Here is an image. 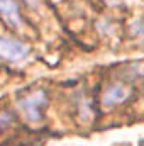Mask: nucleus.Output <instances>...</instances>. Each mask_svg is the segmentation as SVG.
I'll use <instances>...</instances> for the list:
<instances>
[{
	"label": "nucleus",
	"mask_w": 144,
	"mask_h": 146,
	"mask_svg": "<svg viewBox=\"0 0 144 146\" xmlns=\"http://www.w3.org/2000/svg\"><path fill=\"white\" fill-rule=\"evenodd\" d=\"M9 124H10V115H7L5 112H2L0 114V129H5Z\"/></svg>",
	"instance_id": "423d86ee"
},
{
	"label": "nucleus",
	"mask_w": 144,
	"mask_h": 146,
	"mask_svg": "<svg viewBox=\"0 0 144 146\" xmlns=\"http://www.w3.org/2000/svg\"><path fill=\"white\" fill-rule=\"evenodd\" d=\"M0 19L10 29H15V31H20L26 26L24 17L20 15V10H19V3L15 0H0Z\"/></svg>",
	"instance_id": "20e7f679"
},
{
	"label": "nucleus",
	"mask_w": 144,
	"mask_h": 146,
	"mask_svg": "<svg viewBox=\"0 0 144 146\" xmlns=\"http://www.w3.org/2000/svg\"><path fill=\"white\" fill-rule=\"evenodd\" d=\"M132 85L129 82H122V80H117V82H112L108 83L102 94V104L104 107H117V106H122L126 104L131 97H132Z\"/></svg>",
	"instance_id": "f257e3e1"
},
{
	"label": "nucleus",
	"mask_w": 144,
	"mask_h": 146,
	"mask_svg": "<svg viewBox=\"0 0 144 146\" xmlns=\"http://www.w3.org/2000/svg\"><path fill=\"white\" fill-rule=\"evenodd\" d=\"M132 31H134V34H137V36H143V37H144V21L136 22V24L132 26Z\"/></svg>",
	"instance_id": "39448f33"
},
{
	"label": "nucleus",
	"mask_w": 144,
	"mask_h": 146,
	"mask_svg": "<svg viewBox=\"0 0 144 146\" xmlns=\"http://www.w3.org/2000/svg\"><path fill=\"white\" fill-rule=\"evenodd\" d=\"M31 54V48L14 37L0 36V60L9 63H20Z\"/></svg>",
	"instance_id": "f03ea898"
},
{
	"label": "nucleus",
	"mask_w": 144,
	"mask_h": 146,
	"mask_svg": "<svg viewBox=\"0 0 144 146\" xmlns=\"http://www.w3.org/2000/svg\"><path fill=\"white\" fill-rule=\"evenodd\" d=\"M48 107V95L44 90H32L20 100V109L31 121H41Z\"/></svg>",
	"instance_id": "7ed1b4c3"
},
{
	"label": "nucleus",
	"mask_w": 144,
	"mask_h": 146,
	"mask_svg": "<svg viewBox=\"0 0 144 146\" xmlns=\"http://www.w3.org/2000/svg\"><path fill=\"white\" fill-rule=\"evenodd\" d=\"M108 2H110V3H115V2H119V0H108Z\"/></svg>",
	"instance_id": "6e6552de"
},
{
	"label": "nucleus",
	"mask_w": 144,
	"mask_h": 146,
	"mask_svg": "<svg viewBox=\"0 0 144 146\" xmlns=\"http://www.w3.org/2000/svg\"><path fill=\"white\" fill-rule=\"evenodd\" d=\"M24 2H26L27 5H31V7H36V5L39 3V2H41V0H24Z\"/></svg>",
	"instance_id": "0eeeda50"
}]
</instances>
